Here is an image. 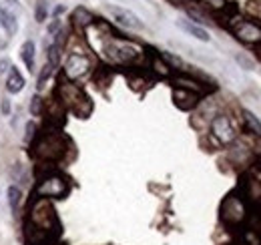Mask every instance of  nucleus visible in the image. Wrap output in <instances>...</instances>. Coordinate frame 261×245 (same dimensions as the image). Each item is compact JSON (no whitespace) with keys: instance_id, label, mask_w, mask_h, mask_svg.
Here are the masks:
<instances>
[{"instance_id":"24","label":"nucleus","mask_w":261,"mask_h":245,"mask_svg":"<svg viewBox=\"0 0 261 245\" xmlns=\"http://www.w3.org/2000/svg\"><path fill=\"white\" fill-rule=\"evenodd\" d=\"M46 2L44 0H40L38 4H36V10H34V18L38 20V22H44L46 20Z\"/></svg>"},{"instance_id":"4","label":"nucleus","mask_w":261,"mask_h":245,"mask_svg":"<svg viewBox=\"0 0 261 245\" xmlns=\"http://www.w3.org/2000/svg\"><path fill=\"white\" fill-rule=\"evenodd\" d=\"M221 223L227 227H239L247 219V203L239 193H229L219 207Z\"/></svg>"},{"instance_id":"11","label":"nucleus","mask_w":261,"mask_h":245,"mask_svg":"<svg viewBox=\"0 0 261 245\" xmlns=\"http://www.w3.org/2000/svg\"><path fill=\"white\" fill-rule=\"evenodd\" d=\"M173 103L181 111H191V109H195L197 103H199V94L193 91H187V89L175 87L173 89Z\"/></svg>"},{"instance_id":"17","label":"nucleus","mask_w":261,"mask_h":245,"mask_svg":"<svg viewBox=\"0 0 261 245\" xmlns=\"http://www.w3.org/2000/svg\"><path fill=\"white\" fill-rule=\"evenodd\" d=\"M173 85H175V87H179V89H187V91H193V92H197V94L203 91V89H201V85L197 83L195 79H189V77H183V75L175 77V79H173Z\"/></svg>"},{"instance_id":"8","label":"nucleus","mask_w":261,"mask_h":245,"mask_svg":"<svg viewBox=\"0 0 261 245\" xmlns=\"http://www.w3.org/2000/svg\"><path fill=\"white\" fill-rule=\"evenodd\" d=\"M89 68H91V61L85 57V55H70L65 62V68H63V72H65V79L66 81H76V79H81V77H85L87 72H89Z\"/></svg>"},{"instance_id":"34","label":"nucleus","mask_w":261,"mask_h":245,"mask_svg":"<svg viewBox=\"0 0 261 245\" xmlns=\"http://www.w3.org/2000/svg\"><path fill=\"white\" fill-rule=\"evenodd\" d=\"M239 245H243V243H239Z\"/></svg>"},{"instance_id":"26","label":"nucleus","mask_w":261,"mask_h":245,"mask_svg":"<svg viewBox=\"0 0 261 245\" xmlns=\"http://www.w3.org/2000/svg\"><path fill=\"white\" fill-rule=\"evenodd\" d=\"M59 51H61V48H59L57 44H53V46L48 48V64H53L55 68L59 66Z\"/></svg>"},{"instance_id":"19","label":"nucleus","mask_w":261,"mask_h":245,"mask_svg":"<svg viewBox=\"0 0 261 245\" xmlns=\"http://www.w3.org/2000/svg\"><path fill=\"white\" fill-rule=\"evenodd\" d=\"M6 197H8V205H10V209H12V213H16V209H18V203H20V189L18 187H8L6 189Z\"/></svg>"},{"instance_id":"32","label":"nucleus","mask_w":261,"mask_h":245,"mask_svg":"<svg viewBox=\"0 0 261 245\" xmlns=\"http://www.w3.org/2000/svg\"><path fill=\"white\" fill-rule=\"evenodd\" d=\"M255 51H257V57L261 59V42L259 44H255Z\"/></svg>"},{"instance_id":"20","label":"nucleus","mask_w":261,"mask_h":245,"mask_svg":"<svg viewBox=\"0 0 261 245\" xmlns=\"http://www.w3.org/2000/svg\"><path fill=\"white\" fill-rule=\"evenodd\" d=\"M151 66H153V70H155L159 77H169V75H171V66L163 61V57H153Z\"/></svg>"},{"instance_id":"15","label":"nucleus","mask_w":261,"mask_h":245,"mask_svg":"<svg viewBox=\"0 0 261 245\" xmlns=\"http://www.w3.org/2000/svg\"><path fill=\"white\" fill-rule=\"evenodd\" d=\"M0 24L2 29L8 32V36H14L18 31V20H16V14H12L10 10H6L4 6H0Z\"/></svg>"},{"instance_id":"14","label":"nucleus","mask_w":261,"mask_h":245,"mask_svg":"<svg viewBox=\"0 0 261 245\" xmlns=\"http://www.w3.org/2000/svg\"><path fill=\"white\" fill-rule=\"evenodd\" d=\"M24 77L18 72V68H14V66H10L8 68V77H6V91L10 92V94H16V92H20L24 89Z\"/></svg>"},{"instance_id":"28","label":"nucleus","mask_w":261,"mask_h":245,"mask_svg":"<svg viewBox=\"0 0 261 245\" xmlns=\"http://www.w3.org/2000/svg\"><path fill=\"white\" fill-rule=\"evenodd\" d=\"M36 137V125L33 121L27 122V135H24V143L29 145V143H33V139Z\"/></svg>"},{"instance_id":"2","label":"nucleus","mask_w":261,"mask_h":245,"mask_svg":"<svg viewBox=\"0 0 261 245\" xmlns=\"http://www.w3.org/2000/svg\"><path fill=\"white\" fill-rule=\"evenodd\" d=\"M68 143L66 139L55 129V131H46L42 135H38L36 143H34V155L44 161V163H57L65 157Z\"/></svg>"},{"instance_id":"23","label":"nucleus","mask_w":261,"mask_h":245,"mask_svg":"<svg viewBox=\"0 0 261 245\" xmlns=\"http://www.w3.org/2000/svg\"><path fill=\"white\" fill-rule=\"evenodd\" d=\"M243 245H261V237L253 231V229H245L243 233Z\"/></svg>"},{"instance_id":"1","label":"nucleus","mask_w":261,"mask_h":245,"mask_svg":"<svg viewBox=\"0 0 261 245\" xmlns=\"http://www.w3.org/2000/svg\"><path fill=\"white\" fill-rule=\"evenodd\" d=\"M57 103L61 105V107H65L68 111H72L76 117H81V119H87L89 117V113H91V109H93V105H91V99L85 94L83 89H79L76 85H72V83H68L66 79H61V83H59V89H57Z\"/></svg>"},{"instance_id":"21","label":"nucleus","mask_w":261,"mask_h":245,"mask_svg":"<svg viewBox=\"0 0 261 245\" xmlns=\"http://www.w3.org/2000/svg\"><path fill=\"white\" fill-rule=\"evenodd\" d=\"M53 72H55V66L46 62V64L42 66V72L38 75V81H36V83H38V85H36V87H38V91H40V89H42V87L46 85V81L50 79V75H53Z\"/></svg>"},{"instance_id":"5","label":"nucleus","mask_w":261,"mask_h":245,"mask_svg":"<svg viewBox=\"0 0 261 245\" xmlns=\"http://www.w3.org/2000/svg\"><path fill=\"white\" fill-rule=\"evenodd\" d=\"M34 193L40 199H63L68 193V181L59 173H48L38 181Z\"/></svg>"},{"instance_id":"12","label":"nucleus","mask_w":261,"mask_h":245,"mask_svg":"<svg viewBox=\"0 0 261 245\" xmlns=\"http://www.w3.org/2000/svg\"><path fill=\"white\" fill-rule=\"evenodd\" d=\"M95 22V16L85 8V6H76L74 10H72V27L76 29V31H87L91 24Z\"/></svg>"},{"instance_id":"29","label":"nucleus","mask_w":261,"mask_h":245,"mask_svg":"<svg viewBox=\"0 0 261 245\" xmlns=\"http://www.w3.org/2000/svg\"><path fill=\"white\" fill-rule=\"evenodd\" d=\"M59 31H61V20H59V18H55V20L48 24V32H50V34H55V32H59Z\"/></svg>"},{"instance_id":"31","label":"nucleus","mask_w":261,"mask_h":245,"mask_svg":"<svg viewBox=\"0 0 261 245\" xmlns=\"http://www.w3.org/2000/svg\"><path fill=\"white\" fill-rule=\"evenodd\" d=\"M6 66H12L8 61H0V72H6Z\"/></svg>"},{"instance_id":"10","label":"nucleus","mask_w":261,"mask_h":245,"mask_svg":"<svg viewBox=\"0 0 261 245\" xmlns=\"http://www.w3.org/2000/svg\"><path fill=\"white\" fill-rule=\"evenodd\" d=\"M109 12L113 14V18H115L119 24H123V27H127V29H137V31H141V29H143V22L139 20V16H137V14H133L130 10H127V8L109 6Z\"/></svg>"},{"instance_id":"25","label":"nucleus","mask_w":261,"mask_h":245,"mask_svg":"<svg viewBox=\"0 0 261 245\" xmlns=\"http://www.w3.org/2000/svg\"><path fill=\"white\" fill-rule=\"evenodd\" d=\"M201 4H205V6H209L211 10H223L225 8V0H199Z\"/></svg>"},{"instance_id":"7","label":"nucleus","mask_w":261,"mask_h":245,"mask_svg":"<svg viewBox=\"0 0 261 245\" xmlns=\"http://www.w3.org/2000/svg\"><path fill=\"white\" fill-rule=\"evenodd\" d=\"M235 38L245 42V44H259L261 42V27L257 22H251V20H243V18H235L233 24L229 27Z\"/></svg>"},{"instance_id":"13","label":"nucleus","mask_w":261,"mask_h":245,"mask_svg":"<svg viewBox=\"0 0 261 245\" xmlns=\"http://www.w3.org/2000/svg\"><path fill=\"white\" fill-rule=\"evenodd\" d=\"M177 27H179L181 31H185L187 34L195 36L197 40H203V42H209V40H211L209 32L205 31L203 27H199V24H195V22H191V20H185V18H181V20H177Z\"/></svg>"},{"instance_id":"9","label":"nucleus","mask_w":261,"mask_h":245,"mask_svg":"<svg viewBox=\"0 0 261 245\" xmlns=\"http://www.w3.org/2000/svg\"><path fill=\"white\" fill-rule=\"evenodd\" d=\"M211 133H213V137H215L219 143H223V145L235 141V137H237L233 122H231V119L225 117V115H217V117L211 121Z\"/></svg>"},{"instance_id":"22","label":"nucleus","mask_w":261,"mask_h":245,"mask_svg":"<svg viewBox=\"0 0 261 245\" xmlns=\"http://www.w3.org/2000/svg\"><path fill=\"white\" fill-rule=\"evenodd\" d=\"M42 111H44V101L40 99V94H34L33 99H31V113H33L34 117H40Z\"/></svg>"},{"instance_id":"3","label":"nucleus","mask_w":261,"mask_h":245,"mask_svg":"<svg viewBox=\"0 0 261 245\" xmlns=\"http://www.w3.org/2000/svg\"><path fill=\"white\" fill-rule=\"evenodd\" d=\"M27 225H31V227L50 235V237H55V233H59V219H57L53 205L48 203V199H40L31 207Z\"/></svg>"},{"instance_id":"30","label":"nucleus","mask_w":261,"mask_h":245,"mask_svg":"<svg viewBox=\"0 0 261 245\" xmlns=\"http://www.w3.org/2000/svg\"><path fill=\"white\" fill-rule=\"evenodd\" d=\"M10 113V103H8V99H4L2 101V115H8Z\"/></svg>"},{"instance_id":"16","label":"nucleus","mask_w":261,"mask_h":245,"mask_svg":"<svg viewBox=\"0 0 261 245\" xmlns=\"http://www.w3.org/2000/svg\"><path fill=\"white\" fill-rule=\"evenodd\" d=\"M34 55H36V46H34L33 40H27L22 46H20V59L24 61V66L29 70H34Z\"/></svg>"},{"instance_id":"33","label":"nucleus","mask_w":261,"mask_h":245,"mask_svg":"<svg viewBox=\"0 0 261 245\" xmlns=\"http://www.w3.org/2000/svg\"><path fill=\"white\" fill-rule=\"evenodd\" d=\"M48 245H55V243H48Z\"/></svg>"},{"instance_id":"18","label":"nucleus","mask_w":261,"mask_h":245,"mask_svg":"<svg viewBox=\"0 0 261 245\" xmlns=\"http://www.w3.org/2000/svg\"><path fill=\"white\" fill-rule=\"evenodd\" d=\"M243 121H245V127L249 133H253L255 137H261V121L247 109H243Z\"/></svg>"},{"instance_id":"6","label":"nucleus","mask_w":261,"mask_h":245,"mask_svg":"<svg viewBox=\"0 0 261 245\" xmlns=\"http://www.w3.org/2000/svg\"><path fill=\"white\" fill-rule=\"evenodd\" d=\"M105 55L107 59L121 64H135L141 57V48L130 44V42H123V40H111L105 44Z\"/></svg>"},{"instance_id":"27","label":"nucleus","mask_w":261,"mask_h":245,"mask_svg":"<svg viewBox=\"0 0 261 245\" xmlns=\"http://www.w3.org/2000/svg\"><path fill=\"white\" fill-rule=\"evenodd\" d=\"M4 8H6V10H10V12H12V14H16V16L22 12V8H20L18 0H6V2H4Z\"/></svg>"}]
</instances>
